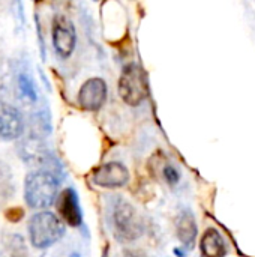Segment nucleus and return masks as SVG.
<instances>
[{"label":"nucleus","instance_id":"0eeeda50","mask_svg":"<svg viewBox=\"0 0 255 257\" xmlns=\"http://www.w3.org/2000/svg\"><path fill=\"white\" fill-rule=\"evenodd\" d=\"M107 99V84L102 78L87 80L78 93V101L81 108L89 111H96L102 107Z\"/></svg>","mask_w":255,"mask_h":257},{"label":"nucleus","instance_id":"9b49d317","mask_svg":"<svg viewBox=\"0 0 255 257\" xmlns=\"http://www.w3.org/2000/svg\"><path fill=\"white\" fill-rule=\"evenodd\" d=\"M200 251L201 257H225L227 256V245L222 235L215 229L209 227L201 239H200Z\"/></svg>","mask_w":255,"mask_h":257},{"label":"nucleus","instance_id":"6e6552de","mask_svg":"<svg viewBox=\"0 0 255 257\" xmlns=\"http://www.w3.org/2000/svg\"><path fill=\"white\" fill-rule=\"evenodd\" d=\"M57 211H59L60 217L69 226H72V227L81 226L83 212H81L78 196H77L75 190L66 188V190L62 191V194L59 196V200H57Z\"/></svg>","mask_w":255,"mask_h":257},{"label":"nucleus","instance_id":"39448f33","mask_svg":"<svg viewBox=\"0 0 255 257\" xmlns=\"http://www.w3.org/2000/svg\"><path fill=\"white\" fill-rule=\"evenodd\" d=\"M75 29L72 23L63 17L56 15L53 21V45L60 57H69L75 48Z\"/></svg>","mask_w":255,"mask_h":257},{"label":"nucleus","instance_id":"f03ea898","mask_svg":"<svg viewBox=\"0 0 255 257\" xmlns=\"http://www.w3.org/2000/svg\"><path fill=\"white\" fill-rule=\"evenodd\" d=\"M111 227L117 241L132 242L143 233V223L135 209L125 200H116L111 211Z\"/></svg>","mask_w":255,"mask_h":257},{"label":"nucleus","instance_id":"4468645a","mask_svg":"<svg viewBox=\"0 0 255 257\" xmlns=\"http://www.w3.org/2000/svg\"><path fill=\"white\" fill-rule=\"evenodd\" d=\"M23 217H24V209L20 206H14V208H9L5 211V218L9 223H18L23 220Z\"/></svg>","mask_w":255,"mask_h":257},{"label":"nucleus","instance_id":"20e7f679","mask_svg":"<svg viewBox=\"0 0 255 257\" xmlns=\"http://www.w3.org/2000/svg\"><path fill=\"white\" fill-rule=\"evenodd\" d=\"M119 93L122 99L132 107L140 105L147 98V78L137 63H129L123 68L119 78Z\"/></svg>","mask_w":255,"mask_h":257},{"label":"nucleus","instance_id":"f3484780","mask_svg":"<svg viewBox=\"0 0 255 257\" xmlns=\"http://www.w3.org/2000/svg\"><path fill=\"white\" fill-rule=\"evenodd\" d=\"M107 254H108V245L104 248V254H102V257H107Z\"/></svg>","mask_w":255,"mask_h":257},{"label":"nucleus","instance_id":"1a4fd4ad","mask_svg":"<svg viewBox=\"0 0 255 257\" xmlns=\"http://www.w3.org/2000/svg\"><path fill=\"white\" fill-rule=\"evenodd\" d=\"M23 126L20 111L6 102H0V140L18 139L23 133Z\"/></svg>","mask_w":255,"mask_h":257},{"label":"nucleus","instance_id":"ddd939ff","mask_svg":"<svg viewBox=\"0 0 255 257\" xmlns=\"http://www.w3.org/2000/svg\"><path fill=\"white\" fill-rule=\"evenodd\" d=\"M20 89H21V92H23V95H26L27 98H30V99H36V90H35V84H33V81L30 80V77L26 74H23V75H20Z\"/></svg>","mask_w":255,"mask_h":257},{"label":"nucleus","instance_id":"dca6fc26","mask_svg":"<svg viewBox=\"0 0 255 257\" xmlns=\"http://www.w3.org/2000/svg\"><path fill=\"white\" fill-rule=\"evenodd\" d=\"M123 257H146L143 251H125Z\"/></svg>","mask_w":255,"mask_h":257},{"label":"nucleus","instance_id":"f8f14e48","mask_svg":"<svg viewBox=\"0 0 255 257\" xmlns=\"http://www.w3.org/2000/svg\"><path fill=\"white\" fill-rule=\"evenodd\" d=\"M12 191V185H11V175L9 170L0 164V200L3 202L6 197H9Z\"/></svg>","mask_w":255,"mask_h":257},{"label":"nucleus","instance_id":"f257e3e1","mask_svg":"<svg viewBox=\"0 0 255 257\" xmlns=\"http://www.w3.org/2000/svg\"><path fill=\"white\" fill-rule=\"evenodd\" d=\"M59 182L50 172H33L26 178L24 197L30 208H47L57 196Z\"/></svg>","mask_w":255,"mask_h":257},{"label":"nucleus","instance_id":"a211bd4d","mask_svg":"<svg viewBox=\"0 0 255 257\" xmlns=\"http://www.w3.org/2000/svg\"><path fill=\"white\" fill-rule=\"evenodd\" d=\"M69 257H81V256H80L78 253H72V254H71V256H69Z\"/></svg>","mask_w":255,"mask_h":257},{"label":"nucleus","instance_id":"9d476101","mask_svg":"<svg viewBox=\"0 0 255 257\" xmlns=\"http://www.w3.org/2000/svg\"><path fill=\"white\" fill-rule=\"evenodd\" d=\"M176 233H177L179 241L182 242V245L186 250L194 248L198 230H197L195 217L189 209H183L177 215V218H176Z\"/></svg>","mask_w":255,"mask_h":257},{"label":"nucleus","instance_id":"7ed1b4c3","mask_svg":"<svg viewBox=\"0 0 255 257\" xmlns=\"http://www.w3.org/2000/svg\"><path fill=\"white\" fill-rule=\"evenodd\" d=\"M65 233L60 220L51 212H39L29 223L30 241L36 248H47L56 244Z\"/></svg>","mask_w":255,"mask_h":257},{"label":"nucleus","instance_id":"423d86ee","mask_svg":"<svg viewBox=\"0 0 255 257\" xmlns=\"http://www.w3.org/2000/svg\"><path fill=\"white\" fill-rule=\"evenodd\" d=\"M93 182L107 188H120L128 184L129 172L120 163H108L93 170Z\"/></svg>","mask_w":255,"mask_h":257},{"label":"nucleus","instance_id":"2eb2a0df","mask_svg":"<svg viewBox=\"0 0 255 257\" xmlns=\"http://www.w3.org/2000/svg\"><path fill=\"white\" fill-rule=\"evenodd\" d=\"M164 178H165V181H167L170 185H176V184L179 182V179H180V173H179V170H177L176 167L167 166V167L164 169Z\"/></svg>","mask_w":255,"mask_h":257}]
</instances>
